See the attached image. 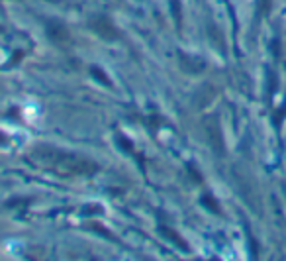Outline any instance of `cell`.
Segmentation results:
<instances>
[{
    "instance_id": "6da1fadb",
    "label": "cell",
    "mask_w": 286,
    "mask_h": 261,
    "mask_svg": "<svg viewBox=\"0 0 286 261\" xmlns=\"http://www.w3.org/2000/svg\"><path fill=\"white\" fill-rule=\"evenodd\" d=\"M88 26L94 30L100 38H104V40H108V42H114V40L120 38L116 26L112 24V20H110L108 16H94V18L88 22Z\"/></svg>"
},
{
    "instance_id": "7a4b0ae2",
    "label": "cell",
    "mask_w": 286,
    "mask_h": 261,
    "mask_svg": "<svg viewBox=\"0 0 286 261\" xmlns=\"http://www.w3.org/2000/svg\"><path fill=\"white\" fill-rule=\"evenodd\" d=\"M204 132H206V138L210 145L214 147L216 151H224V142H222V132H220V122L216 116H210V118L204 120Z\"/></svg>"
},
{
    "instance_id": "3957f363",
    "label": "cell",
    "mask_w": 286,
    "mask_h": 261,
    "mask_svg": "<svg viewBox=\"0 0 286 261\" xmlns=\"http://www.w3.org/2000/svg\"><path fill=\"white\" fill-rule=\"evenodd\" d=\"M46 30H48V38L55 44H63L69 40V34H67V28L57 22V20H49L46 24Z\"/></svg>"
},
{
    "instance_id": "277c9868",
    "label": "cell",
    "mask_w": 286,
    "mask_h": 261,
    "mask_svg": "<svg viewBox=\"0 0 286 261\" xmlns=\"http://www.w3.org/2000/svg\"><path fill=\"white\" fill-rule=\"evenodd\" d=\"M180 63H182V69L188 73H200L204 71V61L198 59V57H192V55H184L180 53Z\"/></svg>"
},
{
    "instance_id": "5b68a950",
    "label": "cell",
    "mask_w": 286,
    "mask_h": 261,
    "mask_svg": "<svg viewBox=\"0 0 286 261\" xmlns=\"http://www.w3.org/2000/svg\"><path fill=\"white\" fill-rule=\"evenodd\" d=\"M159 232H161L163 236L167 237L168 241H172L176 247H180L182 251H188V245H186V241H184L182 237L178 236L174 230H170V228H167V226H159Z\"/></svg>"
},
{
    "instance_id": "8992f818",
    "label": "cell",
    "mask_w": 286,
    "mask_h": 261,
    "mask_svg": "<svg viewBox=\"0 0 286 261\" xmlns=\"http://www.w3.org/2000/svg\"><path fill=\"white\" fill-rule=\"evenodd\" d=\"M202 204H206V206H208L212 212H216V214L220 212V206H218V202H216V200L212 198V196H210V194H204V196H202Z\"/></svg>"
},
{
    "instance_id": "52a82bcc",
    "label": "cell",
    "mask_w": 286,
    "mask_h": 261,
    "mask_svg": "<svg viewBox=\"0 0 286 261\" xmlns=\"http://www.w3.org/2000/svg\"><path fill=\"white\" fill-rule=\"evenodd\" d=\"M92 75H94V77L100 81V83H102V85H108V87H110V79H108V75H104V73L100 71L98 67H92Z\"/></svg>"
},
{
    "instance_id": "ba28073f",
    "label": "cell",
    "mask_w": 286,
    "mask_h": 261,
    "mask_svg": "<svg viewBox=\"0 0 286 261\" xmlns=\"http://www.w3.org/2000/svg\"><path fill=\"white\" fill-rule=\"evenodd\" d=\"M259 6H261L262 14H266V12H268V8H270V0H259Z\"/></svg>"
}]
</instances>
